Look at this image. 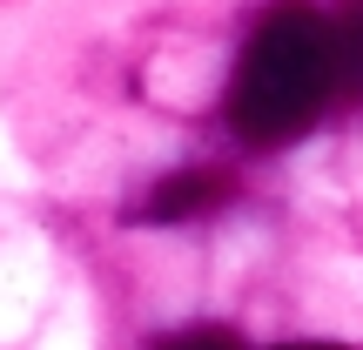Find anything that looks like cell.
<instances>
[{"label":"cell","instance_id":"obj_1","mask_svg":"<svg viewBox=\"0 0 363 350\" xmlns=\"http://www.w3.org/2000/svg\"><path fill=\"white\" fill-rule=\"evenodd\" d=\"M337 102V40L330 13L310 0H276L242 40L229 75V128L242 148H289Z\"/></svg>","mask_w":363,"mask_h":350},{"label":"cell","instance_id":"obj_2","mask_svg":"<svg viewBox=\"0 0 363 350\" xmlns=\"http://www.w3.org/2000/svg\"><path fill=\"white\" fill-rule=\"evenodd\" d=\"M229 175H208V169H182L169 175L155 195L142 202V222H182V216H208L216 202H229Z\"/></svg>","mask_w":363,"mask_h":350},{"label":"cell","instance_id":"obj_3","mask_svg":"<svg viewBox=\"0 0 363 350\" xmlns=\"http://www.w3.org/2000/svg\"><path fill=\"white\" fill-rule=\"evenodd\" d=\"M330 40H337V94L363 102V0L330 7Z\"/></svg>","mask_w":363,"mask_h":350},{"label":"cell","instance_id":"obj_4","mask_svg":"<svg viewBox=\"0 0 363 350\" xmlns=\"http://www.w3.org/2000/svg\"><path fill=\"white\" fill-rule=\"evenodd\" d=\"M155 350H242V337H229V330H208V324H195V330H175V337H162Z\"/></svg>","mask_w":363,"mask_h":350},{"label":"cell","instance_id":"obj_5","mask_svg":"<svg viewBox=\"0 0 363 350\" xmlns=\"http://www.w3.org/2000/svg\"><path fill=\"white\" fill-rule=\"evenodd\" d=\"M283 350H343V344H283Z\"/></svg>","mask_w":363,"mask_h":350}]
</instances>
